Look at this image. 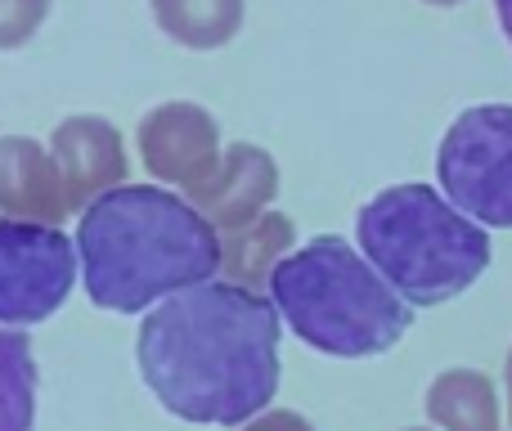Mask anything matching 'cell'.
<instances>
[{
    "label": "cell",
    "instance_id": "cell-1",
    "mask_svg": "<svg viewBox=\"0 0 512 431\" xmlns=\"http://www.w3.org/2000/svg\"><path fill=\"white\" fill-rule=\"evenodd\" d=\"M135 360L167 414L243 427L279 391V310L239 283H198L149 310Z\"/></svg>",
    "mask_w": 512,
    "mask_h": 431
},
{
    "label": "cell",
    "instance_id": "cell-2",
    "mask_svg": "<svg viewBox=\"0 0 512 431\" xmlns=\"http://www.w3.org/2000/svg\"><path fill=\"white\" fill-rule=\"evenodd\" d=\"M86 297L113 315H140L153 301L212 283L221 234L189 198L158 185H122L95 198L77 225Z\"/></svg>",
    "mask_w": 512,
    "mask_h": 431
},
{
    "label": "cell",
    "instance_id": "cell-3",
    "mask_svg": "<svg viewBox=\"0 0 512 431\" xmlns=\"http://www.w3.org/2000/svg\"><path fill=\"white\" fill-rule=\"evenodd\" d=\"M270 297L301 342L337 360L391 351L414 324V306L382 279L369 256L337 234H319L301 252L283 256L270 274Z\"/></svg>",
    "mask_w": 512,
    "mask_h": 431
},
{
    "label": "cell",
    "instance_id": "cell-4",
    "mask_svg": "<svg viewBox=\"0 0 512 431\" xmlns=\"http://www.w3.org/2000/svg\"><path fill=\"white\" fill-rule=\"evenodd\" d=\"M360 252L409 306H441L490 270V234L432 185H391L355 220Z\"/></svg>",
    "mask_w": 512,
    "mask_h": 431
},
{
    "label": "cell",
    "instance_id": "cell-5",
    "mask_svg": "<svg viewBox=\"0 0 512 431\" xmlns=\"http://www.w3.org/2000/svg\"><path fill=\"white\" fill-rule=\"evenodd\" d=\"M445 198L486 229H512V104L463 108L436 149Z\"/></svg>",
    "mask_w": 512,
    "mask_h": 431
},
{
    "label": "cell",
    "instance_id": "cell-6",
    "mask_svg": "<svg viewBox=\"0 0 512 431\" xmlns=\"http://www.w3.org/2000/svg\"><path fill=\"white\" fill-rule=\"evenodd\" d=\"M81 252L63 229L0 220V324H41L77 288Z\"/></svg>",
    "mask_w": 512,
    "mask_h": 431
},
{
    "label": "cell",
    "instance_id": "cell-7",
    "mask_svg": "<svg viewBox=\"0 0 512 431\" xmlns=\"http://www.w3.org/2000/svg\"><path fill=\"white\" fill-rule=\"evenodd\" d=\"M135 144H140V158H144V167H149V176L185 189V198L194 194V189H203L225 162L216 117L207 113V108L189 104V99L149 108Z\"/></svg>",
    "mask_w": 512,
    "mask_h": 431
},
{
    "label": "cell",
    "instance_id": "cell-8",
    "mask_svg": "<svg viewBox=\"0 0 512 431\" xmlns=\"http://www.w3.org/2000/svg\"><path fill=\"white\" fill-rule=\"evenodd\" d=\"M50 153L63 176V189H68L72 212H86L95 198L122 189L126 180V144L117 135V126L104 122V117H68V122H59L50 135Z\"/></svg>",
    "mask_w": 512,
    "mask_h": 431
},
{
    "label": "cell",
    "instance_id": "cell-9",
    "mask_svg": "<svg viewBox=\"0 0 512 431\" xmlns=\"http://www.w3.org/2000/svg\"><path fill=\"white\" fill-rule=\"evenodd\" d=\"M279 194V167L265 149L256 144H230L225 149V162L203 189L189 194V203L198 207L216 229H243L252 220L265 216V207Z\"/></svg>",
    "mask_w": 512,
    "mask_h": 431
},
{
    "label": "cell",
    "instance_id": "cell-10",
    "mask_svg": "<svg viewBox=\"0 0 512 431\" xmlns=\"http://www.w3.org/2000/svg\"><path fill=\"white\" fill-rule=\"evenodd\" d=\"M0 212L32 220V225H59L72 212L54 153L36 140H23V135L0 140Z\"/></svg>",
    "mask_w": 512,
    "mask_h": 431
},
{
    "label": "cell",
    "instance_id": "cell-11",
    "mask_svg": "<svg viewBox=\"0 0 512 431\" xmlns=\"http://www.w3.org/2000/svg\"><path fill=\"white\" fill-rule=\"evenodd\" d=\"M297 225H292L283 212H265L261 220H252V225L243 229H230V234L221 238V270L230 274V283H239V288H270V274L279 270L283 256L297 252Z\"/></svg>",
    "mask_w": 512,
    "mask_h": 431
},
{
    "label": "cell",
    "instance_id": "cell-12",
    "mask_svg": "<svg viewBox=\"0 0 512 431\" xmlns=\"http://www.w3.org/2000/svg\"><path fill=\"white\" fill-rule=\"evenodd\" d=\"M427 418L441 431H504L499 391L481 369H445L427 387Z\"/></svg>",
    "mask_w": 512,
    "mask_h": 431
},
{
    "label": "cell",
    "instance_id": "cell-13",
    "mask_svg": "<svg viewBox=\"0 0 512 431\" xmlns=\"http://www.w3.org/2000/svg\"><path fill=\"white\" fill-rule=\"evenodd\" d=\"M153 23L185 50H221L239 36L248 0H149Z\"/></svg>",
    "mask_w": 512,
    "mask_h": 431
},
{
    "label": "cell",
    "instance_id": "cell-14",
    "mask_svg": "<svg viewBox=\"0 0 512 431\" xmlns=\"http://www.w3.org/2000/svg\"><path fill=\"white\" fill-rule=\"evenodd\" d=\"M36 423V355L23 333L0 328V431H32Z\"/></svg>",
    "mask_w": 512,
    "mask_h": 431
},
{
    "label": "cell",
    "instance_id": "cell-15",
    "mask_svg": "<svg viewBox=\"0 0 512 431\" xmlns=\"http://www.w3.org/2000/svg\"><path fill=\"white\" fill-rule=\"evenodd\" d=\"M50 0H0V50H23L41 32Z\"/></svg>",
    "mask_w": 512,
    "mask_h": 431
},
{
    "label": "cell",
    "instance_id": "cell-16",
    "mask_svg": "<svg viewBox=\"0 0 512 431\" xmlns=\"http://www.w3.org/2000/svg\"><path fill=\"white\" fill-rule=\"evenodd\" d=\"M239 431H315L301 414H292V409H265V414H256L252 423H243Z\"/></svg>",
    "mask_w": 512,
    "mask_h": 431
},
{
    "label": "cell",
    "instance_id": "cell-17",
    "mask_svg": "<svg viewBox=\"0 0 512 431\" xmlns=\"http://www.w3.org/2000/svg\"><path fill=\"white\" fill-rule=\"evenodd\" d=\"M495 9H499V23H504V36L512 45V0H495Z\"/></svg>",
    "mask_w": 512,
    "mask_h": 431
},
{
    "label": "cell",
    "instance_id": "cell-18",
    "mask_svg": "<svg viewBox=\"0 0 512 431\" xmlns=\"http://www.w3.org/2000/svg\"><path fill=\"white\" fill-rule=\"evenodd\" d=\"M504 382H508V423H512V351H508V364H504Z\"/></svg>",
    "mask_w": 512,
    "mask_h": 431
},
{
    "label": "cell",
    "instance_id": "cell-19",
    "mask_svg": "<svg viewBox=\"0 0 512 431\" xmlns=\"http://www.w3.org/2000/svg\"><path fill=\"white\" fill-rule=\"evenodd\" d=\"M427 5H441V9H450V5H463V0H427Z\"/></svg>",
    "mask_w": 512,
    "mask_h": 431
},
{
    "label": "cell",
    "instance_id": "cell-20",
    "mask_svg": "<svg viewBox=\"0 0 512 431\" xmlns=\"http://www.w3.org/2000/svg\"><path fill=\"white\" fill-rule=\"evenodd\" d=\"M409 431H423V427H409Z\"/></svg>",
    "mask_w": 512,
    "mask_h": 431
}]
</instances>
